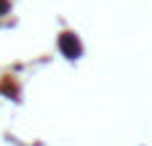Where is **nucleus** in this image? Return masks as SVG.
Masks as SVG:
<instances>
[{
    "label": "nucleus",
    "instance_id": "nucleus-1",
    "mask_svg": "<svg viewBox=\"0 0 152 146\" xmlns=\"http://www.w3.org/2000/svg\"><path fill=\"white\" fill-rule=\"evenodd\" d=\"M59 48L64 51L67 59H77V56H80V40H77L72 32H64V35L59 37Z\"/></svg>",
    "mask_w": 152,
    "mask_h": 146
},
{
    "label": "nucleus",
    "instance_id": "nucleus-2",
    "mask_svg": "<svg viewBox=\"0 0 152 146\" xmlns=\"http://www.w3.org/2000/svg\"><path fill=\"white\" fill-rule=\"evenodd\" d=\"M5 11H8V3H5V0H0V13H5Z\"/></svg>",
    "mask_w": 152,
    "mask_h": 146
}]
</instances>
